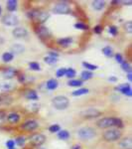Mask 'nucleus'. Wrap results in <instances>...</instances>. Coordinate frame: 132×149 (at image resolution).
<instances>
[{
	"mask_svg": "<svg viewBox=\"0 0 132 149\" xmlns=\"http://www.w3.org/2000/svg\"><path fill=\"white\" fill-rule=\"evenodd\" d=\"M2 74H3L4 79L10 80V79H13L15 76H17V70H15L14 68H7L2 72Z\"/></svg>",
	"mask_w": 132,
	"mask_h": 149,
	"instance_id": "obj_14",
	"label": "nucleus"
},
{
	"mask_svg": "<svg viewBox=\"0 0 132 149\" xmlns=\"http://www.w3.org/2000/svg\"><path fill=\"white\" fill-rule=\"evenodd\" d=\"M117 27L116 26H110L109 27V33L111 34L112 36H116L117 35Z\"/></svg>",
	"mask_w": 132,
	"mask_h": 149,
	"instance_id": "obj_41",
	"label": "nucleus"
},
{
	"mask_svg": "<svg viewBox=\"0 0 132 149\" xmlns=\"http://www.w3.org/2000/svg\"><path fill=\"white\" fill-rule=\"evenodd\" d=\"M53 12L55 14H69L72 9L67 2H60L53 7Z\"/></svg>",
	"mask_w": 132,
	"mask_h": 149,
	"instance_id": "obj_7",
	"label": "nucleus"
},
{
	"mask_svg": "<svg viewBox=\"0 0 132 149\" xmlns=\"http://www.w3.org/2000/svg\"><path fill=\"white\" fill-rule=\"evenodd\" d=\"M119 147L121 149H132V140L130 137L123 138L119 141Z\"/></svg>",
	"mask_w": 132,
	"mask_h": 149,
	"instance_id": "obj_16",
	"label": "nucleus"
},
{
	"mask_svg": "<svg viewBox=\"0 0 132 149\" xmlns=\"http://www.w3.org/2000/svg\"><path fill=\"white\" fill-rule=\"evenodd\" d=\"M11 149H15V148H11Z\"/></svg>",
	"mask_w": 132,
	"mask_h": 149,
	"instance_id": "obj_50",
	"label": "nucleus"
},
{
	"mask_svg": "<svg viewBox=\"0 0 132 149\" xmlns=\"http://www.w3.org/2000/svg\"><path fill=\"white\" fill-rule=\"evenodd\" d=\"M25 81H26V76H25V74H19V76H18V81H19V83L23 84V83H25Z\"/></svg>",
	"mask_w": 132,
	"mask_h": 149,
	"instance_id": "obj_44",
	"label": "nucleus"
},
{
	"mask_svg": "<svg viewBox=\"0 0 132 149\" xmlns=\"http://www.w3.org/2000/svg\"><path fill=\"white\" fill-rule=\"evenodd\" d=\"M92 77H93V74L92 73V72H90V71H83L81 72V81H88V80H90V79H92Z\"/></svg>",
	"mask_w": 132,
	"mask_h": 149,
	"instance_id": "obj_24",
	"label": "nucleus"
},
{
	"mask_svg": "<svg viewBox=\"0 0 132 149\" xmlns=\"http://www.w3.org/2000/svg\"><path fill=\"white\" fill-rule=\"evenodd\" d=\"M115 90L121 92L123 95H127V97H131L132 95V88L129 84H123V85H119L115 88Z\"/></svg>",
	"mask_w": 132,
	"mask_h": 149,
	"instance_id": "obj_11",
	"label": "nucleus"
},
{
	"mask_svg": "<svg viewBox=\"0 0 132 149\" xmlns=\"http://www.w3.org/2000/svg\"><path fill=\"white\" fill-rule=\"evenodd\" d=\"M86 93H88V88H79L76 91H74L72 93V95L73 97H80V95H86Z\"/></svg>",
	"mask_w": 132,
	"mask_h": 149,
	"instance_id": "obj_26",
	"label": "nucleus"
},
{
	"mask_svg": "<svg viewBox=\"0 0 132 149\" xmlns=\"http://www.w3.org/2000/svg\"><path fill=\"white\" fill-rule=\"evenodd\" d=\"M102 53H104V56H105V57H107V58H111V57H113V56H114L113 50H112V48L110 47V46L104 47V49H102Z\"/></svg>",
	"mask_w": 132,
	"mask_h": 149,
	"instance_id": "obj_27",
	"label": "nucleus"
},
{
	"mask_svg": "<svg viewBox=\"0 0 132 149\" xmlns=\"http://www.w3.org/2000/svg\"><path fill=\"white\" fill-rule=\"evenodd\" d=\"M2 23L6 26H17L19 24V19L17 16L13 15V14H6V15L3 16L2 18Z\"/></svg>",
	"mask_w": 132,
	"mask_h": 149,
	"instance_id": "obj_9",
	"label": "nucleus"
},
{
	"mask_svg": "<svg viewBox=\"0 0 132 149\" xmlns=\"http://www.w3.org/2000/svg\"><path fill=\"white\" fill-rule=\"evenodd\" d=\"M83 81L81 80H71L68 81V86H76V88H79V86H83Z\"/></svg>",
	"mask_w": 132,
	"mask_h": 149,
	"instance_id": "obj_30",
	"label": "nucleus"
},
{
	"mask_svg": "<svg viewBox=\"0 0 132 149\" xmlns=\"http://www.w3.org/2000/svg\"><path fill=\"white\" fill-rule=\"evenodd\" d=\"M78 134V137L81 139V140H90V139L94 138L95 135H97V132H95L94 129L90 126H85L81 127L76 132Z\"/></svg>",
	"mask_w": 132,
	"mask_h": 149,
	"instance_id": "obj_3",
	"label": "nucleus"
},
{
	"mask_svg": "<svg viewBox=\"0 0 132 149\" xmlns=\"http://www.w3.org/2000/svg\"><path fill=\"white\" fill-rule=\"evenodd\" d=\"M36 33L37 35L41 38H49L51 36V33H50L49 29L45 26H38V28L36 29Z\"/></svg>",
	"mask_w": 132,
	"mask_h": 149,
	"instance_id": "obj_13",
	"label": "nucleus"
},
{
	"mask_svg": "<svg viewBox=\"0 0 132 149\" xmlns=\"http://www.w3.org/2000/svg\"><path fill=\"white\" fill-rule=\"evenodd\" d=\"M124 29H125V31L127 33L131 34L132 33V22L131 21H127L125 23V25H124Z\"/></svg>",
	"mask_w": 132,
	"mask_h": 149,
	"instance_id": "obj_39",
	"label": "nucleus"
},
{
	"mask_svg": "<svg viewBox=\"0 0 132 149\" xmlns=\"http://www.w3.org/2000/svg\"><path fill=\"white\" fill-rule=\"evenodd\" d=\"M73 41H74V39L72 37L61 38V39H59L57 41V44L59 45V46H61V47L66 48V47H69V45L73 43Z\"/></svg>",
	"mask_w": 132,
	"mask_h": 149,
	"instance_id": "obj_17",
	"label": "nucleus"
},
{
	"mask_svg": "<svg viewBox=\"0 0 132 149\" xmlns=\"http://www.w3.org/2000/svg\"><path fill=\"white\" fill-rule=\"evenodd\" d=\"M122 136V132L119 129L110 128L107 129L106 131L104 132L102 137L106 142H114V141H118Z\"/></svg>",
	"mask_w": 132,
	"mask_h": 149,
	"instance_id": "obj_5",
	"label": "nucleus"
},
{
	"mask_svg": "<svg viewBox=\"0 0 132 149\" xmlns=\"http://www.w3.org/2000/svg\"><path fill=\"white\" fill-rule=\"evenodd\" d=\"M61 130V127H60L59 124H53L49 127V131L52 132V133H55V132H59Z\"/></svg>",
	"mask_w": 132,
	"mask_h": 149,
	"instance_id": "obj_37",
	"label": "nucleus"
},
{
	"mask_svg": "<svg viewBox=\"0 0 132 149\" xmlns=\"http://www.w3.org/2000/svg\"><path fill=\"white\" fill-rule=\"evenodd\" d=\"M25 51V47L22 44H19V43H15V44L12 45L11 47V52H13L12 54H22Z\"/></svg>",
	"mask_w": 132,
	"mask_h": 149,
	"instance_id": "obj_19",
	"label": "nucleus"
},
{
	"mask_svg": "<svg viewBox=\"0 0 132 149\" xmlns=\"http://www.w3.org/2000/svg\"><path fill=\"white\" fill-rule=\"evenodd\" d=\"M29 69L32 70V71H40V64L37 63V62H31V63H29Z\"/></svg>",
	"mask_w": 132,
	"mask_h": 149,
	"instance_id": "obj_33",
	"label": "nucleus"
},
{
	"mask_svg": "<svg viewBox=\"0 0 132 149\" xmlns=\"http://www.w3.org/2000/svg\"><path fill=\"white\" fill-rule=\"evenodd\" d=\"M12 35L15 38H25L28 35V31L24 27H16L12 31Z\"/></svg>",
	"mask_w": 132,
	"mask_h": 149,
	"instance_id": "obj_12",
	"label": "nucleus"
},
{
	"mask_svg": "<svg viewBox=\"0 0 132 149\" xmlns=\"http://www.w3.org/2000/svg\"><path fill=\"white\" fill-rule=\"evenodd\" d=\"M93 32L97 33V34H100V33L102 32V27L100 25H97L93 28Z\"/></svg>",
	"mask_w": 132,
	"mask_h": 149,
	"instance_id": "obj_43",
	"label": "nucleus"
},
{
	"mask_svg": "<svg viewBox=\"0 0 132 149\" xmlns=\"http://www.w3.org/2000/svg\"><path fill=\"white\" fill-rule=\"evenodd\" d=\"M44 61H45V63H47L48 65H55V64H57L58 60H57V58L47 56L44 58Z\"/></svg>",
	"mask_w": 132,
	"mask_h": 149,
	"instance_id": "obj_31",
	"label": "nucleus"
},
{
	"mask_svg": "<svg viewBox=\"0 0 132 149\" xmlns=\"http://www.w3.org/2000/svg\"><path fill=\"white\" fill-rule=\"evenodd\" d=\"M81 115L83 117V118H86V119H92V118H94V117H97L99 115H101V111L98 110L95 107H88L85 110L81 112Z\"/></svg>",
	"mask_w": 132,
	"mask_h": 149,
	"instance_id": "obj_8",
	"label": "nucleus"
},
{
	"mask_svg": "<svg viewBox=\"0 0 132 149\" xmlns=\"http://www.w3.org/2000/svg\"><path fill=\"white\" fill-rule=\"evenodd\" d=\"M1 12H2V9H1V6H0V15H1Z\"/></svg>",
	"mask_w": 132,
	"mask_h": 149,
	"instance_id": "obj_49",
	"label": "nucleus"
},
{
	"mask_svg": "<svg viewBox=\"0 0 132 149\" xmlns=\"http://www.w3.org/2000/svg\"><path fill=\"white\" fill-rule=\"evenodd\" d=\"M29 141L33 146L40 147L46 142V136L42 133H34L29 137Z\"/></svg>",
	"mask_w": 132,
	"mask_h": 149,
	"instance_id": "obj_6",
	"label": "nucleus"
},
{
	"mask_svg": "<svg viewBox=\"0 0 132 149\" xmlns=\"http://www.w3.org/2000/svg\"><path fill=\"white\" fill-rule=\"evenodd\" d=\"M7 120L11 124H16L20 121V115L17 112H11L7 115Z\"/></svg>",
	"mask_w": 132,
	"mask_h": 149,
	"instance_id": "obj_18",
	"label": "nucleus"
},
{
	"mask_svg": "<svg viewBox=\"0 0 132 149\" xmlns=\"http://www.w3.org/2000/svg\"><path fill=\"white\" fill-rule=\"evenodd\" d=\"M114 57H115V60H116V62L118 64H122L123 63V57H122V55L121 54H119V53H116V54L114 55Z\"/></svg>",
	"mask_w": 132,
	"mask_h": 149,
	"instance_id": "obj_40",
	"label": "nucleus"
},
{
	"mask_svg": "<svg viewBox=\"0 0 132 149\" xmlns=\"http://www.w3.org/2000/svg\"><path fill=\"white\" fill-rule=\"evenodd\" d=\"M52 104L58 110H65L69 107V100L65 95H56L52 100Z\"/></svg>",
	"mask_w": 132,
	"mask_h": 149,
	"instance_id": "obj_4",
	"label": "nucleus"
},
{
	"mask_svg": "<svg viewBox=\"0 0 132 149\" xmlns=\"http://www.w3.org/2000/svg\"><path fill=\"white\" fill-rule=\"evenodd\" d=\"M13 59H14V55L11 52H5L2 55V61L4 63H10Z\"/></svg>",
	"mask_w": 132,
	"mask_h": 149,
	"instance_id": "obj_25",
	"label": "nucleus"
},
{
	"mask_svg": "<svg viewBox=\"0 0 132 149\" xmlns=\"http://www.w3.org/2000/svg\"><path fill=\"white\" fill-rule=\"evenodd\" d=\"M76 74V72L74 70L73 68H69V69H67V72H66V77H68L69 79H73L75 78Z\"/></svg>",
	"mask_w": 132,
	"mask_h": 149,
	"instance_id": "obj_34",
	"label": "nucleus"
},
{
	"mask_svg": "<svg viewBox=\"0 0 132 149\" xmlns=\"http://www.w3.org/2000/svg\"><path fill=\"white\" fill-rule=\"evenodd\" d=\"M121 68H122V70H123L124 72H126V73H129V72H131L130 64H129L128 62H126V61H123V63L121 64Z\"/></svg>",
	"mask_w": 132,
	"mask_h": 149,
	"instance_id": "obj_36",
	"label": "nucleus"
},
{
	"mask_svg": "<svg viewBox=\"0 0 132 149\" xmlns=\"http://www.w3.org/2000/svg\"><path fill=\"white\" fill-rule=\"evenodd\" d=\"M28 16H29V18H30L31 20H33L34 22L38 23V24L45 23L50 17V15H49V13H48V12L37 10V9L29 12Z\"/></svg>",
	"mask_w": 132,
	"mask_h": 149,
	"instance_id": "obj_2",
	"label": "nucleus"
},
{
	"mask_svg": "<svg viewBox=\"0 0 132 149\" xmlns=\"http://www.w3.org/2000/svg\"><path fill=\"white\" fill-rule=\"evenodd\" d=\"M25 97L27 100H38V95H37V92L34 90H30L26 93L25 95Z\"/></svg>",
	"mask_w": 132,
	"mask_h": 149,
	"instance_id": "obj_23",
	"label": "nucleus"
},
{
	"mask_svg": "<svg viewBox=\"0 0 132 149\" xmlns=\"http://www.w3.org/2000/svg\"><path fill=\"white\" fill-rule=\"evenodd\" d=\"M6 7L9 12L15 11L16 8H17V1L16 0H8L6 3Z\"/></svg>",
	"mask_w": 132,
	"mask_h": 149,
	"instance_id": "obj_22",
	"label": "nucleus"
},
{
	"mask_svg": "<svg viewBox=\"0 0 132 149\" xmlns=\"http://www.w3.org/2000/svg\"><path fill=\"white\" fill-rule=\"evenodd\" d=\"M92 8L94 9V10L100 11V10H102V9L104 8L105 2L101 1V0H95V1H93L92 3Z\"/></svg>",
	"mask_w": 132,
	"mask_h": 149,
	"instance_id": "obj_21",
	"label": "nucleus"
},
{
	"mask_svg": "<svg viewBox=\"0 0 132 149\" xmlns=\"http://www.w3.org/2000/svg\"><path fill=\"white\" fill-rule=\"evenodd\" d=\"M72 149H81V145H79V144H76V145H74L73 147H72Z\"/></svg>",
	"mask_w": 132,
	"mask_h": 149,
	"instance_id": "obj_46",
	"label": "nucleus"
},
{
	"mask_svg": "<svg viewBox=\"0 0 132 149\" xmlns=\"http://www.w3.org/2000/svg\"><path fill=\"white\" fill-rule=\"evenodd\" d=\"M97 125L98 128H109L111 126H117L119 128L123 127V122L118 117H104L97 121Z\"/></svg>",
	"mask_w": 132,
	"mask_h": 149,
	"instance_id": "obj_1",
	"label": "nucleus"
},
{
	"mask_svg": "<svg viewBox=\"0 0 132 149\" xmlns=\"http://www.w3.org/2000/svg\"><path fill=\"white\" fill-rule=\"evenodd\" d=\"M66 72H67V69L66 68H61V69H59L57 71L56 76L58 77V78H62V77L66 76Z\"/></svg>",
	"mask_w": 132,
	"mask_h": 149,
	"instance_id": "obj_38",
	"label": "nucleus"
},
{
	"mask_svg": "<svg viewBox=\"0 0 132 149\" xmlns=\"http://www.w3.org/2000/svg\"><path fill=\"white\" fill-rule=\"evenodd\" d=\"M83 66L86 69V71H90V72L95 71V70L98 69V67L97 65H92L90 63H88V62H83Z\"/></svg>",
	"mask_w": 132,
	"mask_h": 149,
	"instance_id": "obj_29",
	"label": "nucleus"
},
{
	"mask_svg": "<svg viewBox=\"0 0 132 149\" xmlns=\"http://www.w3.org/2000/svg\"><path fill=\"white\" fill-rule=\"evenodd\" d=\"M58 86H59V83H58V81L55 80V79H50V80L47 81V83H46V88L49 91L56 90L58 88Z\"/></svg>",
	"mask_w": 132,
	"mask_h": 149,
	"instance_id": "obj_20",
	"label": "nucleus"
},
{
	"mask_svg": "<svg viewBox=\"0 0 132 149\" xmlns=\"http://www.w3.org/2000/svg\"><path fill=\"white\" fill-rule=\"evenodd\" d=\"M38 126H39V123H38L37 120H35V119H29V120L25 121L24 123L21 124L20 128L25 131H33L35 129H37Z\"/></svg>",
	"mask_w": 132,
	"mask_h": 149,
	"instance_id": "obj_10",
	"label": "nucleus"
},
{
	"mask_svg": "<svg viewBox=\"0 0 132 149\" xmlns=\"http://www.w3.org/2000/svg\"><path fill=\"white\" fill-rule=\"evenodd\" d=\"M16 86L13 83H8V81H3V83H0V90L4 93L11 92L15 88Z\"/></svg>",
	"mask_w": 132,
	"mask_h": 149,
	"instance_id": "obj_15",
	"label": "nucleus"
},
{
	"mask_svg": "<svg viewBox=\"0 0 132 149\" xmlns=\"http://www.w3.org/2000/svg\"><path fill=\"white\" fill-rule=\"evenodd\" d=\"M75 28L79 30H88V26L83 22H78L75 24Z\"/></svg>",
	"mask_w": 132,
	"mask_h": 149,
	"instance_id": "obj_35",
	"label": "nucleus"
},
{
	"mask_svg": "<svg viewBox=\"0 0 132 149\" xmlns=\"http://www.w3.org/2000/svg\"><path fill=\"white\" fill-rule=\"evenodd\" d=\"M6 146L8 147V149L14 148V146H15V142H14V140H12V139H10V140H8V141L6 142Z\"/></svg>",
	"mask_w": 132,
	"mask_h": 149,
	"instance_id": "obj_42",
	"label": "nucleus"
},
{
	"mask_svg": "<svg viewBox=\"0 0 132 149\" xmlns=\"http://www.w3.org/2000/svg\"><path fill=\"white\" fill-rule=\"evenodd\" d=\"M25 141H26V139L24 136H18V137L15 138V141H14V142L17 144L18 146H20V147H23V146L25 145Z\"/></svg>",
	"mask_w": 132,
	"mask_h": 149,
	"instance_id": "obj_32",
	"label": "nucleus"
},
{
	"mask_svg": "<svg viewBox=\"0 0 132 149\" xmlns=\"http://www.w3.org/2000/svg\"><path fill=\"white\" fill-rule=\"evenodd\" d=\"M122 3H126L125 1H122ZM127 3H128V5H130V4L132 3V1H127Z\"/></svg>",
	"mask_w": 132,
	"mask_h": 149,
	"instance_id": "obj_48",
	"label": "nucleus"
},
{
	"mask_svg": "<svg viewBox=\"0 0 132 149\" xmlns=\"http://www.w3.org/2000/svg\"><path fill=\"white\" fill-rule=\"evenodd\" d=\"M127 78H128L129 81L132 80V74H131V72H129V73H127Z\"/></svg>",
	"mask_w": 132,
	"mask_h": 149,
	"instance_id": "obj_47",
	"label": "nucleus"
},
{
	"mask_svg": "<svg viewBox=\"0 0 132 149\" xmlns=\"http://www.w3.org/2000/svg\"><path fill=\"white\" fill-rule=\"evenodd\" d=\"M58 137L62 140H67L69 138V132L68 130H60L58 132Z\"/></svg>",
	"mask_w": 132,
	"mask_h": 149,
	"instance_id": "obj_28",
	"label": "nucleus"
},
{
	"mask_svg": "<svg viewBox=\"0 0 132 149\" xmlns=\"http://www.w3.org/2000/svg\"><path fill=\"white\" fill-rule=\"evenodd\" d=\"M108 81L115 83V81H117V78H116V77H110V78H108Z\"/></svg>",
	"mask_w": 132,
	"mask_h": 149,
	"instance_id": "obj_45",
	"label": "nucleus"
}]
</instances>
